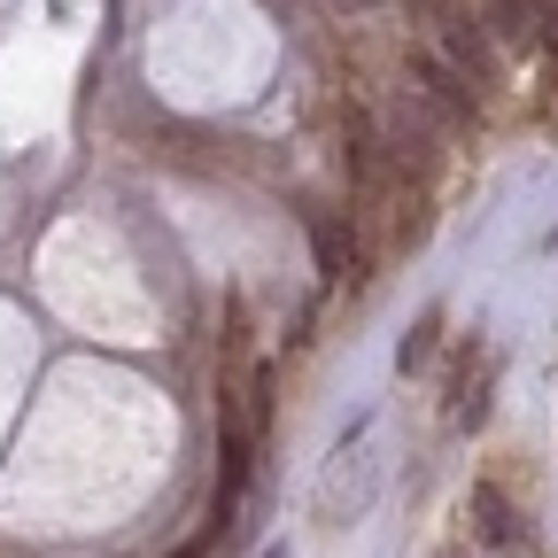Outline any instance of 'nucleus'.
I'll return each instance as SVG.
<instances>
[{
    "mask_svg": "<svg viewBox=\"0 0 558 558\" xmlns=\"http://www.w3.org/2000/svg\"><path fill=\"white\" fill-rule=\"evenodd\" d=\"M488 9H497V24H505L512 47H535L543 39V0H488Z\"/></svg>",
    "mask_w": 558,
    "mask_h": 558,
    "instance_id": "nucleus-5",
    "label": "nucleus"
},
{
    "mask_svg": "<svg viewBox=\"0 0 558 558\" xmlns=\"http://www.w3.org/2000/svg\"><path fill=\"white\" fill-rule=\"evenodd\" d=\"M264 558H288V550H264Z\"/></svg>",
    "mask_w": 558,
    "mask_h": 558,
    "instance_id": "nucleus-9",
    "label": "nucleus"
},
{
    "mask_svg": "<svg viewBox=\"0 0 558 558\" xmlns=\"http://www.w3.org/2000/svg\"><path fill=\"white\" fill-rule=\"evenodd\" d=\"M465 520H473V543L481 550H520V512L497 481H473L465 488Z\"/></svg>",
    "mask_w": 558,
    "mask_h": 558,
    "instance_id": "nucleus-3",
    "label": "nucleus"
},
{
    "mask_svg": "<svg viewBox=\"0 0 558 558\" xmlns=\"http://www.w3.org/2000/svg\"><path fill=\"white\" fill-rule=\"evenodd\" d=\"M488 388H497V349L473 341L465 357H458V373H450V427H458V435L488 418Z\"/></svg>",
    "mask_w": 558,
    "mask_h": 558,
    "instance_id": "nucleus-2",
    "label": "nucleus"
},
{
    "mask_svg": "<svg viewBox=\"0 0 558 558\" xmlns=\"http://www.w3.org/2000/svg\"><path fill=\"white\" fill-rule=\"evenodd\" d=\"M435 333H442V318L427 311V318H418V326H411V333L396 341V365H403V373H418V365H427V357H435Z\"/></svg>",
    "mask_w": 558,
    "mask_h": 558,
    "instance_id": "nucleus-6",
    "label": "nucleus"
},
{
    "mask_svg": "<svg viewBox=\"0 0 558 558\" xmlns=\"http://www.w3.org/2000/svg\"><path fill=\"white\" fill-rule=\"evenodd\" d=\"M411 78H418V94H427V101H435V109H442L450 124H465V117H473V101H465V78H458L450 62H435L427 47L411 54Z\"/></svg>",
    "mask_w": 558,
    "mask_h": 558,
    "instance_id": "nucleus-4",
    "label": "nucleus"
},
{
    "mask_svg": "<svg viewBox=\"0 0 558 558\" xmlns=\"http://www.w3.org/2000/svg\"><path fill=\"white\" fill-rule=\"evenodd\" d=\"M171 558H209V543H202V535H194V543H179V550H171Z\"/></svg>",
    "mask_w": 558,
    "mask_h": 558,
    "instance_id": "nucleus-7",
    "label": "nucleus"
},
{
    "mask_svg": "<svg viewBox=\"0 0 558 558\" xmlns=\"http://www.w3.org/2000/svg\"><path fill=\"white\" fill-rule=\"evenodd\" d=\"M373 497H380V458H373V418H357V427L333 442L326 473H318V520L326 527H357L373 512Z\"/></svg>",
    "mask_w": 558,
    "mask_h": 558,
    "instance_id": "nucleus-1",
    "label": "nucleus"
},
{
    "mask_svg": "<svg viewBox=\"0 0 558 558\" xmlns=\"http://www.w3.org/2000/svg\"><path fill=\"white\" fill-rule=\"evenodd\" d=\"M442 558H473V550H442Z\"/></svg>",
    "mask_w": 558,
    "mask_h": 558,
    "instance_id": "nucleus-8",
    "label": "nucleus"
}]
</instances>
